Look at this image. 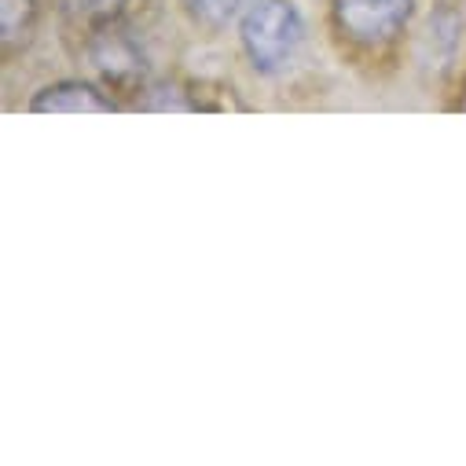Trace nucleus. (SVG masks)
I'll return each instance as SVG.
<instances>
[{
    "label": "nucleus",
    "instance_id": "1",
    "mask_svg": "<svg viewBox=\"0 0 466 466\" xmlns=\"http://www.w3.org/2000/svg\"><path fill=\"white\" fill-rule=\"evenodd\" d=\"M239 37L258 74L283 77L287 70H294L305 48V19L294 0H250Z\"/></svg>",
    "mask_w": 466,
    "mask_h": 466
},
{
    "label": "nucleus",
    "instance_id": "2",
    "mask_svg": "<svg viewBox=\"0 0 466 466\" xmlns=\"http://www.w3.org/2000/svg\"><path fill=\"white\" fill-rule=\"evenodd\" d=\"M411 8L415 0H330L338 34L360 52H382L397 45Z\"/></svg>",
    "mask_w": 466,
    "mask_h": 466
},
{
    "label": "nucleus",
    "instance_id": "3",
    "mask_svg": "<svg viewBox=\"0 0 466 466\" xmlns=\"http://www.w3.org/2000/svg\"><path fill=\"white\" fill-rule=\"evenodd\" d=\"M92 70L99 74V81L106 88H137L144 92V77H147V56L140 48V41L133 37V30H126L118 19L99 23L88 37L85 48Z\"/></svg>",
    "mask_w": 466,
    "mask_h": 466
},
{
    "label": "nucleus",
    "instance_id": "4",
    "mask_svg": "<svg viewBox=\"0 0 466 466\" xmlns=\"http://www.w3.org/2000/svg\"><path fill=\"white\" fill-rule=\"evenodd\" d=\"M30 110L34 114H106V110H118V103L88 81H56L34 96Z\"/></svg>",
    "mask_w": 466,
    "mask_h": 466
},
{
    "label": "nucleus",
    "instance_id": "5",
    "mask_svg": "<svg viewBox=\"0 0 466 466\" xmlns=\"http://www.w3.org/2000/svg\"><path fill=\"white\" fill-rule=\"evenodd\" d=\"M34 30H37V0H0V45H5V56L23 52Z\"/></svg>",
    "mask_w": 466,
    "mask_h": 466
},
{
    "label": "nucleus",
    "instance_id": "6",
    "mask_svg": "<svg viewBox=\"0 0 466 466\" xmlns=\"http://www.w3.org/2000/svg\"><path fill=\"white\" fill-rule=\"evenodd\" d=\"M180 5L195 23L209 26V30H220L228 23H236L250 8V0H180Z\"/></svg>",
    "mask_w": 466,
    "mask_h": 466
},
{
    "label": "nucleus",
    "instance_id": "7",
    "mask_svg": "<svg viewBox=\"0 0 466 466\" xmlns=\"http://www.w3.org/2000/svg\"><path fill=\"white\" fill-rule=\"evenodd\" d=\"M56 5L70 19L88 23V26H99V23H110V19H122V12L133 5V0H56Z\"/></svg>",
    "mask_w": 466,
    "mask_h": 466
}]
</instances>
